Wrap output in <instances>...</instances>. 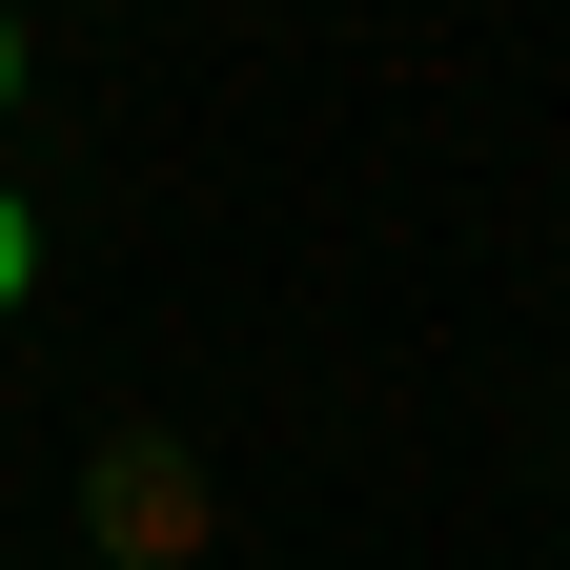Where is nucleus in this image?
<instances>
[{
    "mask_svg": "<svg viewBox=\"0 0 570 570\" xmlns=\"http://www.w3.org/2000/svg\"><path fill=\"white\" fill-rule=\"evenodd\" d=\"M0 82H21V0H0Z\"/></svg>",
    "mask_w": 570,
    "mask_h": 570,
    "instance_id": "f03ea898",
    "label": "nucleus"
},
{
    "mask_svg": "<svg viewBox=\"0 0 570 570\" xmlns=\"http://www.w3.org/2000/svg\"><path fill=\"white\" fill-rule=\"evenodd\" d=\"M21 285H41V225H21V184H0V306H21Z\"/></svg>",
    "mask_w": 570,
    "mask_h": 570,
    "instance_id": "f257e3e1",
    "label": "nucleus"
}]
</instances>
